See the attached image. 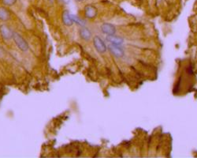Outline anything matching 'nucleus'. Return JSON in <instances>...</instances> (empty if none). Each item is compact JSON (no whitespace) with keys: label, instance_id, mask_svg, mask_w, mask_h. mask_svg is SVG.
Returning a JSON list of instances; mask_svg holds the SVG:
<instances>
[{"label":"nucleus","instance_id":"3","mask_svg":"<svg viewBox=\"0 0 197 158\" xmlns=\"http://www.w3.org/2000/svg\"><path fill=\"white\" fill-rule=\"evenodd\" d=\"M93 44H94V46L96 49L97 50V52H98L99 53H104L105 52H107V47L99 36H95L93 38Z\"/></svg>","mask_w":197,"mask_h":158},{"label":"nucleus","instance_id":"1","mask_svg":"<svg viewBox=\"0 0 197 158\" xmlns=\"http://www.w3.org/2000/svg\"><path fill=\"white\" fill-rule=\"evenodd\" d=\"M13 40H14V43L16 44V45L18 46V47L21 51L27 52L29 50V44L21 34L18 33V32H14L13 33Z\"/></svg>","mask_w":197,"mask_h":158},{"label":"nucleus","instance_id":"14","mask_svg":"<svg viewBox=\"0 0 197 158\" xmlns=\"http://www.w3.org/2000/svg\"><path fill=\"white\" fill-rule=\"evenodd\" d=\"M158 1H159V2H161L162 0H158Z\"/></svg>","mask_w":197,"mask_h":158},{"label":"nucleus","instance_id":"9","mask_svg":"<svg viewBox=\"0 0 197 158\" xmlns=\"http://www.w3.org/2000/svg\"><path fill=\"white\" fill-rule=\"evenodd\" d=\"M10 11L7 7H0V20L7 21L10 19Z\"/></svg>","mask_w":197,"mask_h":158},{"label":"nucleus","instance_id":"5","mask_svg":"<svg viewBox=\"0 0 197 158\" xmlns=\"http://www.w3.org/2000/svg\"><path fill=\"white\" fill-rule=\"evenodd\" d=\"M85 15L88 19H93L97 15V9L92 5H87L85 7Z\"/></svg>","mask_w":197,"mask_h":158},{"label":"nucleus","instance_id":"12","mask_svg":"<svg viewBox=\"0 0 197 158\" xmlns=\"http://www.w3.org/2000/svg\"><path fill=\"white\" fill-rule=\"evenodd\" d=\"M18 0H2V3L6 7H11L17 2Z\"/></svg>","mask_w":197,"mask_h":158},{"label":"nucleus","instance_id":"7","mask_svg":"<svg viewBox=\"0 0 197 158\" xmlns=\"http://www.w3.org/2000/svg\"><path fill=\"white\" fill-rule=\"evenodd\" d=\"M79 34H80V36L82 40L85 41H88L90 39L92 38V32L90 31L89 29H87V27H85V25L82 26V27L79 30Z\"/></svg>","mask_w":197,"mask_h":158},{"label":"nucleus","instance_id":"6","mask_svg":"<svg viewBox=\"0 0 197 158\" xmlns=\"http://www.w3.org/2000/svg\"><path fill=\"white\" fill-rule=\"evenodd\" d=\"M101 30L104 34H107V36H110V35H114L115 32H116V29L115 26L112 24L110 23H104L101 26Z\"/></svg>","mask_w":197,"mask_h":158},{"label":"nucleus","instance_id":"4","mask_svg":"<svg viewBox=\"0 0 197 158\" xmlns=\"http://www.w3.org/2000/svg\"><path fill=\"white\" fill-rule=\"evenodd\" d=\"M13 31L7 25H0V34L4 40L9 41L10 39L13 38Z\"/></svg>","mask_w":197,"mask_h":158},{"label":"nucleus","instance_id":"13","mask_svg":"<svg viewBox=\"0 0 197 158\" xmlns=\"http://www.w3.org/2000/svg\"><path fill=\"white\" fill-rule=\"evenodd\" d=\"M75 1H76V2H83L84 0H75Z\"/></svg>","mask_w":197,"mask_h":158},{"label":"nucleus","instance_id":"8","mask_svg":"<svg viewBox=\"0 0 197 158\" xmlns=\"http://www.w3.org/2000/svg\"><path fill=\"white\" fill-rule=\"evenodd\" d=\"M62 19L63 24L66 26H71L74 24V21L71 18V15L67 10H63L62 14Z\"/></svg>","mask_w":197,"mask_h":158},{"label":"nucleus","instance_id":"11","mask_svg":"<svg viewBox=\"0 0 197 158\" xmlns=\"http://www.w3.org/2000/svg\"><path fill=\"white\" fill-rule=\"evenodd\" d=\"M70 15H71V18L73 21H74V23H76V25H81V26H84V25H85V21H84L80 17L76 15H74V14H70Z\"/></svg>","mask_w":197,"mask_h":158},{"label":"nucleus","instance_id":"10","mask_svg":"<svg viewBox=\"0 0 197 158\" xmlns=\"http://www.w3.org/2000/svg\"><path fill=\"white\" fill-rule=\"evenodd\" d=\"M107 40L109 41L110 44H118V45H121L123 43V39L119 37V36H114V35H110V36H107Z\"/></svg>","mask_w":197,"mask_h":158},{"label":"nucleus","instance_id":"2","mask_svg":"<svg viewBox=\"0 0 197 158\" xmlns=\"http://www.w3.org/2000/svg\"><path fill=\"white\" fill-rule=\"evenodd\" d=\"M108 48L110 50V53L117 58H121L124 55V50L121 45L110 44L108 46Z\"/></svg>","mask_w":197,"mask_h":158}]
</instances>
